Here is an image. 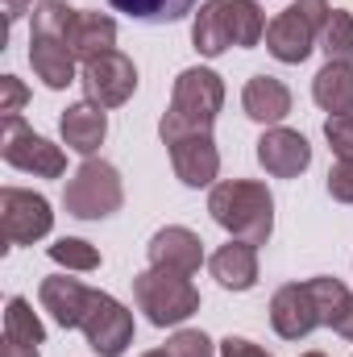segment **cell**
I'll return each mask as SVG.
<instances>
[{
  "label": "cell",
  "mask_w": 353,
  "mask_h": 357,
  "mask_svg": "<svg viewBox=\"0 0 353 357\" xmlns=\"http://www.w3.org/2000/svg\"><path fill=\"white\" fill-rule=\"evenodd\" d=\"M303 357H324V354H303Z\"/></svg>",
  "instance_id": "cell-39"
},
{
  "label": "cell",
  "mask_w": 353,
  "mask_h": 357,
  "mask_svg": "<svg viewBox=\"0 0 353 357\" xmlns=\"http://www.w3.org/2000/svg\"><path fill=\"white\" fill-rule=\"evenodd\" d=\"M225 104V84L216 71L208 67H187L175 79V96H171V108L163 112V142H183V137H200V133H212L216 125V112Z\"/></svg>",
  "instance_id": "cell-1"
},
{
  "label": "cell",
  "mask_w": 353,
  "mask_h": 357,
  "mask_svg": "<svg viewBox=\"0 0 353 357\" xmlns=\"http://www.w3.org/2000/svg\"><path fill=\"white\" fill-rule=\"evenodd\" d=\"M0 357H38V345H17V341H4Z\"/></svg>",
  "instance_id": "cell-35"
},
{
  "label": "cell",
  "mask_w": 353,
  "mask_h": 357,
  "mask_svg": "<svg viewBox=\"0 0 353 357\" xmlns=\"http://www.w3.org/2000/svg\"><path fill=\"white\" fill-rule=\"evenodd\" d=\"M324 137H329L333 154H337L341 162H350V158H353V112L329 116V121H324Z\"/></svg>",
  "instance_id": "cell-29"
},
{
  "label": "cell",
  "mask_w": 353,
  "mask_h": 357,
  "mask_svg": "<svg viewBox=\"0 0 353 357\" xmlns=\"http://www.w3.org/2000/svg\"><path fill=\"white\" fill-rule=\"evenodd\" d=\"M42 307L63 324V328H84V316H88L91 307V295L80 278H67V274H54V278H46L42 282Z\"/></svg>",
  "instance_id": "cell-14"
},
{
  "label": "cell",
  "mask_w": 353,
  "mask_h": 357,
  "mask_svg": "<svg viewBox=\"0 0 353 357\" xmlns=\"http://www.w3.org/2000/svg\"><path fill=\"white\" fill-rule=\"evenodd\" d=\"M84 337H88V345L100 357H121L125 345L133 341V316H129V307L117 303L112 295L96 291L88 316H84Z\"/></svg>",
  "instance_id": "cell-9"
},
{
  "label": "cell",
  "mask_w": 353,
  "mask_h": 357,
  "mask_svg": "<svg viewBox=\"0 0 353 357\" xmlns=\"http://www.w3.org/2000/svg\"><path fill=\"white\" fill-rule=\"evenodd\" d=\"M220 357H274V354H266L262 345H254L246 337H225L220 341Z\"/></svg>",
  "instance_id": "cell-33"
},
{
  "label": "cell",
  "mask_w": 353,
  "mask_h": 357,
  "mask_svg": "<svg viewBox=\"0 0 353 357\" xmlns=\"http://www.w3.org/2000/svg\"><path fill=\"white\" fill-rule=\"evenodd\" d=\"M270 324H274V333L283 341H303L320 324L316 303H312V295H308L303 282H287V287L274 291V299H270Z\"/></svg>",
  "instance_id": "cell-11"
},
{
  "label": "cell",
  "mask_w": 353,
  "mask_h": 357,
  "mask_svg": "<svg viewBox=\"0 0 353 357\" xmlns=\"http://www.w3.org/2000/svg\"><path fill=\"white\" fill-rule=\"evenodd\" d=\"M208 212L237 241H250V245H266L270 241L274 199H270V191H266L262 183H254V178H225V183H216L212 195H208Z\"/></svg>",
  "instance_id": "cell-2"
},
{
  "label": "cell",
  "mask_w": 353,
  "mask_h": 357,
  "mask_svg": "<svg viewBox=\"0 0 353 357\" xmlns=\"http://www.w3.org/2000/svg\"><path fill=\"white\" fill-rule=\"evenodd\" d=\"M50 258H54L59 266H67V270H96L100 266V250L88 245V241H80V237L54 241V245H50Z\"/></svg>",
  "instance_id": "cell-27"
},
{
  "label": "cell",
  "mask_w": 353,
  "mask_h": 357,
  "mask_svg": "<svg viewBox=\"0 0 353 357\" xmlns=\"http://www.w3.org/2000/svg\"><path fill=\"white\" fill-rule=\"evenodd\" d=\"M204 262V241L191 229H158L150 237V266L158 270H175V274H195Z\"/></svg>",
  "instance_id": "cell-12"
},
{
  "label": "cell",
  "mask_w": 353,
  "mask_h": 357,
  "mask_svg": "<svg viewBox=\"0 0 353 357\" xmlns=\"http://www.w3.org/2000/svg\"><path fill=\"white\" fill-rule=\"evenodd\" d=\"M59 129H63V142H67V150H75V154L91 158V154L104 146L108 121H104V108H96V104H88V100H84V104H71V108L63 112Z\"/></svg>",
  "instance_id": "cell-17"
},
{
  "label": "cell",
  "mask_w": 353,
  "mask_h": 357,
  "mask_svg": "<svg viewBox=\"0 0 353 357\" xmlns=\"http://www.w3.org/2000/svg\"><path fill=\"white\" fill-rule=\"evenodd\" d=\"M71 17H75V8H71V4H63V0H46V4H38V8H33V33L63 38V33H67V25H71Z\"/></svg>",
  "instance_id": "cell-28"
},
{
  "label": "cell",
  "mask_w": 353,
  "mask_h": 357,
  "mask_svg": "<svg viewBox=\"0 0 353 357\" xmlns=\"http://www.w3.org/2000/svg\"><path fill=\"white\" fill-rule=\"evenodd\" d=\"M229 4V33L233 46H258L266 33V17L258 8V0H225Z\"/></svg>",
  "instance_id": "cell-24"
},
{
  "label": "cell",
  "mask_w": 353,
  "mask_h": 357,
  "mask_svg": "<svg viewBox=\"0 0 353 357\" xmlns=\"http://www.w3.org/2000/svg\"><path fill=\"white\" fill-rule=\"evenodd\" d=\"M142 357H171L167 349H154V354H142Z\"/></svg>",
  "instance_id": "cell-37"
},
{
  "label": "cell",
  "mask_w": 353,
  "mask_h": 357,
  "mask_svg": "<svg viewBox=\"0 0 353 357\" xmlns=\"http://www.w3.org/2000/svg\"><path fill=\"white\" fill-rule=\"evenodd\" d=\"M308 287V295H312V303H316V316H320V324H337V316L345 312V303H350L353 295L345 291V282L341 278H329V274H320V278H308L303 282Z\"/></svg>",
  "instance_id": "cell-23"
},
{
  "label": "cell",
  "mask_w": 353,
  "mask_h": 357,
  "mask_svg": "<svg viewBox=\"0 0 353 357\" xmlns=\"http://www.w3.org/2000/svg\"><path fill=\"white\" fill-rule=\"evenodd\" d=\"M29 63H33V75L46 88L63 91L67 84H75V54H71V46L63 38L29 33Z\"/></svg>",
  "instance_id": "cell-15"
},
{
  "label": "cell",
  "mask_w": 353,
  "mask_h": 357,
  "mask_svg": "<svg viewBox=\"0 0 353 357\" xmlns=\"http://www.w3.org/2000/svg\"><path fill=\"white\" fill-rule=\"evenodd\" d=\"M133 295H137V307L146 312V320L158 328L183 324L200 312V291L191 287V274H175V270H142L133 278Z\"/></svg>",
  "instance_id": "cell-3"
},
{
  "label": "cell",
  "mask_w": 353,
  "mask_h": 357,
  "mask_svg": "<svg viewBox=\"0 0 353 357\" xmlns=\"http://www.w3.org/2000/svg\"><path fill=\"white\" fill-rule=\"evenodd\" d=\"M312 96L324 112H353V63H324L312 79Z\"/></svg>",
  "instance_id": "cell-21"
},
{
  "label": "cell",
  "mask_w": 353,
  "mask_h": 357,
  "mask_svg": "<svg viewBox=\"0 0 353 357\" xmlns=\"http://www.w3.org/2000/svg\"><path fill=\"white\" fill-rule=\"evenodd\" d=\"M0 225H4V241L8 245H33L50 233L54 212L50 199L38 191H21V187H4L0 191Z\"/></svg>",
  "instance_id": "cell-8"
},
{
  "label": "cell",
  "mask_w": 353,
  "mask_h": 357,
  "mask_svg": "<svg viewBox=\"0 0 353 357\" xmlns=\"http://www.w3.org/2000/svg\"><path fill=\"white\" fill-rule=\"evenodd\" d=\"M171 167H175L179 183H187V187H208V183L216 178V171H220V154H216L212 133L171 142Z\"/></svg>",
  "instance_id": "cell-13"
},
{
  "label": "cell",
  "mask_w": 353,
  "mask_h": 357,
  "mask_svg": "<svg viewBox=\"0 0 353 357\" xmlns=\"http://www.w3.org/2000/svg\"><path fill=\"white\" fill-rule=\"evenodd\" d=\"M121 199H125V187H121L117 167L112 162H100V158H88L71 175L67 191H63L67 212L80 216V220H104V216H112L121 208Z\"/></svg>",
  "instance_id": "cell-5"
},
{
  "label": "cell",
  "mask_w": 353,
  "mask_h": 357,
  "mask_svg": "<svg viewBox=\"0 0 353 357\" xmlns=\"http://www.w3.org/2000/svg\"><path fill=\"white\" fill-rule=\"evenodd\" d=\"M4 4H8V21H17L25 13V0H4Z\"/></svg>",
  "instance_id": "cell-36"
},
{
  "label": "cell",
  "mask_w": 353,
  "mask_h": 357,
  "mask_svg": "<svg viewBox=\"0 0 353 357\" xmlns=\"http://www.w3.org/2000/svg\"><path fill=\"white\" fill-rule=\"evenodd\" d=\"M167 354L171 357H212V341L204 333H195V328H183V333H175L167 341Z\"/></svg>",
  "instance_id": "cell-30"
},
{
  "label": "cell",
  "mask_w": 353,
  "mask_h": 357,
  "mask_svg": "<svg viewBox=\"0 0 353 357\" xmlns=\"http://www.w3.org/2000/svg\"><path fill=\"white\" fill-rule=\"evenodd\" d=\"M25 4H46V0H25Z\"/></svg>",
  "instance_id": "cell-38"
},
{
  "label": "cell",
  "mask_w": 353,
  "mask_h": 357,
  "mask_svg": "<svg viewBox=\"0 0 353 357\" xmlns=\"http://www.w3.org/2000/svg\"><path fill=\"white\" fill-rule=\"evenodd\" d=\"M320 46H324L329 63H353V13H341V8L329 13V25L320 33Z\"/></svg>",
  "instance_id": "cell-26"
},
{
  "label": "cell",
  "mask_w": 353,
  "mask_h": 357,
  "mask_svg": "<svg viewBox=\"0 0 353 357\" xmlns=\"http://www.w3.org/2000/svg\"><path fill=\"white\" fill-rule=\"evenodd\" d=\"M63 42H67L71 54L84 59V63H88V59H100V54H108L112 42H117V21H112L108 13H84V8H75V17H71Z\"/></svg>",
  "instance_id": "cell-16"
},
{
  "label": "cell",
  "mask_w": 353,
  "mask_h": 357,
  "mask_svg": "<svg viewBox=\"0 0 353 357\" xmlns=\"http://www.w3.org/2000/svg\"><path fill=\"white\" fill-rule=\"evenodd\" d=\"M4 341H17V345H42V341H46L42 320L33 316V307H29L21 295L8 299V312H4Z\"/></svg>",
  "instance_id": "cell-25"
},
{
  "label": "cell",
  "mask_w": 353,
  "mask_h": 357,
  "mask_svg": "<svg viewBox=\"0 0 353 357\" xmlns=\"http://www.w3.org/2000/svg\"><path fill=\"white\" fill-rule=\"evenodd\" d=\"M117 13H129L133 21H150V25H163V21H179L187 17L200 0H108Z\"/></svg>",
  "instance_id": "cell-22"
},
{
  "label": "cell",
  "mask_w": 353,
  "mask_h": 357,
  "mask_svg": "<svg viewBox=\"0 0 353 357\" xmlns=\"http://www.w3.org/2000/svg\"><path fill=\"white\" fill-rule=\"evenodd\" d=\"M0 154H4V162H8V167L29 171V175H38V178H59L63 171H67L63 150H59L54 142L38 137L33 129H25V121H21V116H4Z\"/></svg>",
  "instance_id": "cell-6"
},
{
  "label": "cell",
  "mask_w": 353,
  "mask_h": 357,
  "mask_svg": "<svg viewBox=\"0 0 353 357\" xmlns=\"http://www.w3.org/2000/svg\"><path fill=\"white\" fill-rule=\"evenodd\" d=\"M258 162L266 167V175L295 178L299 171H308V167H312V146H308V137H303V133L274 125V129H266L262 142H258Z\"/></svg>",
  "instance_id": "cell-10"
},
{
  "label": "cell",
  "mask_w": 353,
  "mask_h": 357,
  "mask_svg": "<svg viewBox=\"0 0 353 357\" xmlns=\"http://www.w3.org/2000/svg\"><path fill=\"white\" fill-rule=\"evenodd\" d=\"M0 91H4L0 112H4V116H21V104H25V96H29L25 84H21L17 75H4V79H0Z\"/></svg>",
  "instance_id": "cell-32"
},
{
  "label": "cell",
  "mask_w": 353,
  "mask_h": 357,
  "mask_svg": "<svg viewBox=\"0 0 353 357\" xmlns=\"http://www.w3.org/2000/svg\"><path fill=\"white\" fill-rule=\"evenodd\" d=\"M212 278L229 291H250L258 282V245L250 241H229L212 254Z\"/></svg>",
  "instance_id": "cell-18"
},
{
  "label": "cell",
  "mask_w": 353,
  "mask_h": 357,
  "mask_svg": "<svg viewBox=\"0 0 353 357\" xmlns=\"http://www.w3.org/2000/svg\"><path fill=\"white\" fill-rule=\"evenodd\" d=\"M191 42L204 59H216L233 46V33H229V4L225 0H208L200 4L195 13V25H191Z\"/></svg>",
  "instance_id": "cell-20"
},
{
  "label": "cell",
  "mask_w": 353,
  "mask_h": 357,
  "mask_svg": "<svg viewBox=\"0 0 353 357\" xmlns=\"http://www.w3.org/2000/svg\"><path fill=\"white\" fill-rule=\"evenodd\" d=\"M329 4L324 0H295L291 8H283L270 25H266V50L278 63H303L316 46V38L329 25Z\"/></svg>",
  "instance_id": "cell-4"
},
{
  "label": "cell",
  "mask_w": 353,
  "mask_h": 357,
  "mask_svg": "<svg viewBox=\"0 0 353 357\" xmlns=\"http://www.w3.org/2000/svg\"><path fill=\"white\" fill-rule=\"evenodd\" d=\"M80 84H84L88 104H96V108H121V104L137 91V67H133V59H125L121 50H108V54L84 63Z\"/></svg>",
  "instance_id": "cell-7"
},
{
  "label": "cell",
  "mask_w": 353,
  "mask_h": 357,
  "mask_svg": "<svg viewBox=\"0 0 353 357\" xmlns=\"http://www.w3.org/2000/svg\"><path fill=\"white\" fill-rule=\"evenodd\" d=\"M241 104H246V116L258 121V125H278L287 112H291V91L283 79L274 75H254L246 91H241Z\"/></svg>",
  "instance_id": "cell-19"
},
{
  "label": "cell",
  "mask_w": 353,
  "mask_h": 357,
  "mask_svg": "<svg viewBox=\"0 0 353 357\" xmlns=\"http://www.w3.org/2000/svg\"><path fill=\"white\" fill-rule=\"evenodd\" d=\"M333 328H337V333H341L345 341H353V299L345 303V312L337 316V324H333Z\"/></svg>",
  "instance_id": "cell-34"
},
{
  "label": "cell",
  "mask_w": 353,
  "mask_h": 357,
  "mask_svg": "<svg viewBox=\"0 0 353 357\" xmlns=\"http://www.w3.org/2000/svg\"><path fill=\"white\" fill-rule=\"evenodd\" d=\"M329 195H333L337 204H353V158L350 162H337V167L329 171Z\"/></svg>",
  "instance_id": "cell-31"
}]
</instances>
